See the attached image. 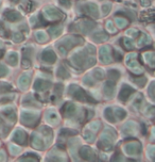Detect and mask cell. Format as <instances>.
Masks as SVG:
<instances>
[{
	"label": "cell",
	"instance_id": "1",
	"mask_svg": "<svg viewBox=\"0 0 155 162\" xmlns=\"http://www.w3.org/2000/svg\"><path fill=\"white\" fill-rule=\"evenodd\" d=\"M44 16L47 18L48 20H56L63 17V15L61 14V12H58L56 9L53 8H47L46 10H44Z\"/></svg>",
	"mask_w": 155,
	"mask_h": 162
},
{
	"label": "cell",
	"instance_id": "2",
	"mask_svg": "<svg viewBox=\"0 0 155 162\" xmlns=\"http://www.w3.org/2000/svg\"><path fill=\"white\" fill-rule=\"evenodd\" d=\"M124 149L127 154H130V155H134V154L139 153L140 146L138 143H129V144H127L124 146Z\"/></svg>",
	"mask_w": 155,
	"mask_h": 162
},
{
	"label": "cell",
	"instance_id": "3",
	"mask_svg": "<svg viewBox=\"0 0 155 162\" xmlns=\"http://www.w3.org/2000/svg\"><path fill=\"white\" fill-rule=\"evenodd\" d=\"M101 57H102V61H103L104 63H108V62L112 61L110 47H103V48L101 49Z\"/></svg>",
	"mask_w": 155,
	"mask_h": 162
},
{
	"label": "cell",
	"instance_id": "4",
	"mask_svg": "<svg viewBox=\"0 0 155 162\" xmlns=\"http://www.w3.org/2000/svg\"><path fill=\"white\" fill-rule=\"evenodd\" d=\"M37 120V116L36 114H33V113H28L26 115H22V120H24L26 124H32V122Z\"/></svg>",
	"mask_w": 155,
	"mask_h": 162
},
{
	"label": "cell",
	"instance_id": "5",
	"mask_svg": "<svg viewBox=\"0 0 155 162\" xmlns=\"http://www.w3.org/2000/svg\"><path fill=\"white\" fill-rule=\"evenodd\" d=\"M44 60H45V61H48V62H54V60H55V56H54L53 51L50 50V49L44 51Z\"/></svg>",
	"mask_w": 155,
	"mask_h": 162
},
{
	"label": "cell",
	"instance_id": "6",
	"mask_svg": "<svg viewBox=\"0 0 155 162\" xmlns=\"http://www.w3.org/2000/svg\"><path fill=\"white\" fill-rule=\"evenodd\" d=\"M86 13L89 14V15L93 16H98V11H97V7L95 5H86Z\"/></svg>",
	"mask_w": 155,
	"mask_h": 162
},
{
	"label": "cell",
	"instance_id": "7",
	"mask_svg": "<svg viewBox=\"0 0 155 162\" xmlns=\"http://www.w3.org/2000/svg\"><path fill=\"white\" fill-rule=\"evenodd\" d=\"M29 84V76L28 75H24V76L20 77L19 81H18V86H20L21 89L27 88Z\"/></svg>",
	"mask_w": 155,
	"mask_h": 162
},
{
	"label": "cell",
	"instance_id": "8",
	"mask_svg": "<svg viewBox=\"0 0 155 162\" xmlns=\"http://www.w3.org/2000/svg\"><path fill=\"white\" fill-rule=\"evenodd\" d=\"M48 86H49V83H47L46 81H43V80L37 81L36 83H35V89H36V90H39V91H43L44 89L48 88Z\"/></svg>",
	"mask_w": 155,
	"mask_h": 162
},
{
	"label": "cell",
	"instance_id": "9",
	"mask_svg": "<svg viewBox=\"0 0 155 162\" xmlns=\"http://www.w3.org/2000/svg\"><path fill=\"white\" fill-rule=\"evenodd\" d=\"M14 139H15L16 141H19L20 143H24L25 139H26V133H25L24 131H21V130H19V131L16 132V136Z\"/></svg>",
	"mask_w": 155,
	"mask_h": 162
},
{
	"label": "cell",
	"instance_id": "10",
	"mask_svg": "<svg viewBox=\"0 0 155 162\" xmlns=\"http://www.w3.org/2000/svg\"><path fill=\"white\" fill-rule=\"evenodd\" d=\"M33 146L35 148H41L43 147V143H41V140L39 139L38 136H34V138H33Z\"/></svg>",
	"mask_w": 155,
	"mask_h": 162
},
{
	"label": "cell",
	"instance_id": "11",
	"mask_svg": "<svg viewBox=\"0 0 155 162\" xmlns=\"http://www.w3.org/2000/svg\"><path fill=\"white\" fill-rule=\"evenodd\" d=\"M104 91H105V94L107 95V96H110V95H113V93H114V88H113V83H112V82L105 84Z\"/></svg>",
	"mask_w": 155,
	"mask_h": 162
},
{
	"label": "cell",
	"instance_id": "12",
	"mask_svg": "<svg viewBox=\"0 0 155 162\" xmlns=\"http://www.w3.org/2000/svg\"><path fill=\"white\" fill-rule=\"evenodd\" d=\"M61 31H62V27L61 26H55L53 28L50 29V33L52 34V36H58V35L61 34Z\"/></svg>",
	"mask_w": 155,
	"mask_h": 162
},
{
	"label": "cell",
	"instance_id": "13",
	"mask_svg": "<svg viewBox=\"0 0 155 162\" xmlns=\"http://www.w3.org/2000/svg\"><path fill=\"white\" fill-rule=\"evenodd\" d=\"M35 36H36V39H38L39 42H46V41H47V35H46L45 32H43V31L36 32L35 33Z\"/></svg>",
	"mask_w": 155,
	"mask_h": 162
},
{
	"label": "cell",
	"instance_id": "14",
	"mask_svg": "<svg viewBox=\"0 0 155 162\" xmlns=\"http://www.w3.org/2000/svg\"><path fill=\"white\" fill-rule=\"evenodd\" d=\"M49 116H51V117H47V120L49 122L50 124H55V123H58V115H56V113H54V112H50Z\"/></svg>",
	"mask_w": 155,
	"mask_h": 162
},
{
	"label": "cell",
	"instance_id": "15",
	"mask_svg": "<svg viewBox=\"0 0 155 162\" xmlns=\"http://www.w3.org/2000/svg\"><path fill=\"white\" fill-rule=\"evenodd\" d=\"M7 17L9 18L10 20H12V22H15V20H17L20 16H19V14H18V13L12 11V12H9V13L7 14Z\"/></svg>",
	"mask_w": 155,
	"mask_h": 162
},
{
	"label": "cell",
	"instance_id": "16",
	"mask_svg": "<svg viewBox=\"0 0 155 162\" xmlns=\"http://www.w3.org/2000/svg\"><path fill=\"white\" fill-rule=\"evenodd\" d=\"M95 39H97V41H106V39H107V35L104 32H100L95 35Z\"/></svg>",
	"mask_w": 155,
	"mask_h": 162
},
{
	"label": "cell",
	"instance_id": "17",
	"mask_svg": "<svg viewBox=\"0 0 155 162\" xmlns=\"http://www.w3.org/2000/svg\"><path fill=\"white\" fill-rule=\"evenodd\" d=\"M9 62L10 63H12V64H14V65H15L16 63H17V55H16L15 52H12V53H10L9 55Z\"/></svg>",
	"mask_w": 155,
	"mask_h": 162
},
{
	"label": "cell",
	"instance_id": "18",
	"mask_svg": "<svg viewBox=\"0 0 155 162\" xmlns=\"http://www.w3.org/2000/svg\"><path fill=\"white\" fill-rule=\"evenodd\" d=\"M116 22H117V25H118L120 28H123V27H125L127 25V20L123 19V18H116Z\"/></svg>",
	"mask_w": 155,
	"mask_h": 162
},
{
	"label": "cell",
	"instance_id": "19",
	"mask_svg": "<svg viewBox=\"0 0 155 162\" xmlns=\"http://www.w3.org/2000/svg\"><path fill=\"white\" fill-rule=\"evenodd\" d=\"M13 39H15L16 42H20V41H22V39H24V36H22V34H21V33L16 32V33H14Z\"/></svg>",
	"mask_w": 155,
	"mask_h": 162
},
{
	"label": "cell",
	"instance_id": "20",
	"mask_svg": "<svg viewBox=\"0 0 155 162\" xmlns=\"http://www.w3.org/2000/svg\"><path fill=\"white\" fill-rule=\"evenodd\" d=\"M7 74H8V68L5 65H2V64H0V76H5Z\"/></svg>",
	"mask_w": 155,
	"mask_h": 162
},
{
	"label": "cell",
	"instance_id": "21",
	"mask_svg": "<svg viewBox=\"0 0 155 162\" xmlns=\"http://www.w3.org/2000/svg\"><path fill=\"white\" fill-rule=\"evenodd\" d=\"M65 74H68V72H67L64 67H60V69H58V75L62 76V77H68L67 75H65Z\"/></svg>",
	"mask_w": 155,
	"mask_h": 162
},
{
	"label": "cell",
	"instance_id": "22",
	"mask_svg": "<svg viewBox=\"0 0 155 162\" xmlns=\"http://www.w3.org/2000/svg\"><path fill=\"white\" fill-rule=\"evenodd\" d=\"M85 138H86L87 141H93L95 139V136L93 133H91V132H86L85 133Z\"/></svg>",
	"mask_w": 155,
	"mask_h": 162
},
{
	"label": "cell",
	"instance_id": "23",
	"mask_svg": "<svg viewBox=\"0 0 155 162\" xmlns=\"http://www.w3.org/2000/svg\"><path fill=\"white\" fill-rule=\"evenodd\" d=\"M110 9V5H103V8H102V10H103V13L105 14V15L108 13Z\"/></svg>",
	"mask_w": 155,
	"mask_h": 162
},
{
	"label": "cell",
	"instance_id": "24",
	"mask_svg": "<svg viewBox=\"0 0 155 162\" xmlns=\"http://www.w3.org/2000/svg\"><path fill=\"white\" fill-rule=\"evenodd\" d=\"M107 29L110 30V32H115V28H114V26H113L112 22H107Z\"/></svg>",
	"mask_w": 155,
	"mask_h": 162
},
{
	"label": "cell",
	"instance_id": "25",
	"mask_svg": "<svg viewBox=\"0 0 155 162\" xmlns=\"http://www.w3.org/2000/svg\"><path fill=\"white\" fill-rule=\"evenodd\" d=\"M10 148L14 149V150H13V154H14V155H15V154H17V153H18V151H19V150H20V149H19V148H18V147H15V146H14V145H12V146H10Z\"/></svg>",
	"mask_w": 155,
	"mask_h": 162
},
{
	"label": "cell",
	"instance_id": "26",
	"mask_svg": "<svg viewBox=\"0 0 155 162\" xmlns=\"http://www.w3.org/2000/svg\"><path fill=\"white\" fill-rule=\"evenodd\" d=\"M61 3H63V5H65V7H68V5H69L68 0H61Z\"/></svg>",
	"mask_w": 155,
	"mask_h": 162
},
{
	"label": "cell",
	"instance_id": "27",
	"mask_svg": "<svg viewBox=\"0 0 155 162\" xmlns=\"http://www.w3.org/2000/svg\"><path fill=\"white\" fill-rule=\"evenodd\" d=\"M5 154H3L2 153V151H0V160H3V159H5Z\"/></svg>",
	"mask_w": 155,
	"mask_h": 162
}]
</instances>
